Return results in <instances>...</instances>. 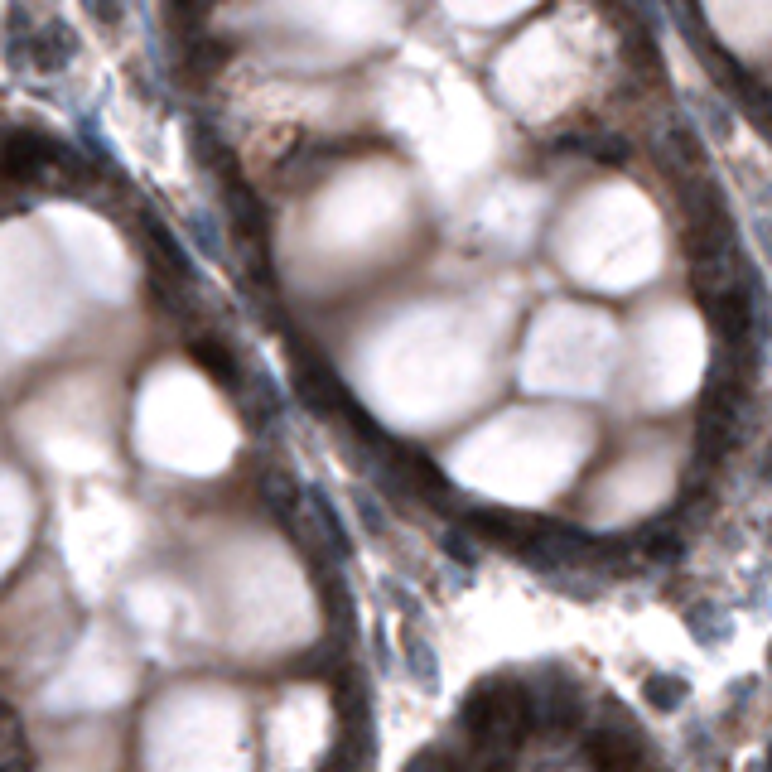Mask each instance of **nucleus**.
Here are the masks:
<instances>
[{"label": "nucleus", "instance_id": "obj_9", "mask_svg": "<svg viewBox=\"0 0 772 772\" xmlns=\"http://www.w3.org/2000/svg\"><path fill=\"white\" fill-rule=\"evenodd\" d=\"M261 497H266L271 517H276L285 531H295V526H300V488H295V478H290V473H266Z\"/></svg>", "mask_w": 772, "mask_h": 772}, {"label": "nucleus", "instance_id": "obj_13", "mask_svg": "<svg viewBox=\"0 0 772 772\" xmlns=\"http://www.w3.org/2000/svg\"><path fill=\"white\" fill-rule=\"evenodd\" d=\"M647 700H652L657 710H676V705L686 700V681H676V676H652V681H647Z\"/></svg>", "mask_w": 772, "mask_h": 772}, {"label": "nucleus", "instance_id": "obj_14", "mask_svg": "<svg viewBox=\"0 0 772 772\" xmlns=\"http://www.w3.org/2000/svg\"><path fill=\"white\" fill-rule=\"evenodd\" d=\"M309 497H314V512H319V522H324V531H329V546L343 555L348 551V531H343V522H338V512L324 502V493H309Z\"/></svg>", "mask_w": 772, "mask_h": 772}, {"label": "nucleus", "instance_id": "obj_7", "mask_svg": "<svg viewBox=\"0 0 772 772\" xmlns=\"http://www.w3.org/2000/svg\"><path fill=\"white\" fill-rule=\"evenodd\" d=\"M469 526L478 531V536H488L493 546H502V551H517V555H522L526 536H531V522H522V517H507V512H493V507L469 512Z\"/></svg>", "mask_w": 772, "mask_h": 772}, {"label": "nucleus", "instance_id": "obj_4", "mask_svg": "<svg viewBox=\"0 0 772 772\" xmlns=\"http://www.w3.org/2000/svg\"><path fill=\"white\" fill-rule=\"evenodd\" d=\"M705 314H710L715 333L729 348H744L748 338H753V295H748L744 285H734V290H724L715 300H705Z\"/></svg>", "mask_w": 772, "mask_h": 772}, {"label": "nucleus", "instance_id": "obj_15", "mask_svg": "<svg viewBox=\"0 0 772 772\" xmlns=\"http://www.w3.org/2000/svg\"><path fill=\"white\" fill-rule=\"evenodd\" d=\"M406 772H454V763H449L444 753H435V748H430V753H415Z\"/></svg>", "mask_w": 772, "mask_h": 772}, {"label": "nucleus", "instance_id": "obj_10", "mask_svg": "<svg viewBox=\"0 0 772 772\" xmlns=\"http://www.w3.org/2000/svg\"><path fill=\"white\" fill-rule=\"evenodd\" d=\"M29 54H34V68H39V73H58V68H63V63L73 58V34H68L63 25H54L49 34L39 29V34H34V49H29Z\"/></svg>", "mask_w": 772, "mask_h": 772}, {"label": "nucleus", "instance_id": "obj_17", "mask_svg": "<svg viewBox=\"0 0 772 772\" xmlns=\"http://www.w3.org/2000/svg\"><path fill=\"white\" fill-rule=\"evenodd\" d=\"M647 551L657 555V560H676V555H681V541H676V536H662V541H647Z\"/></svg>", "mask_w": 772, "mask_h": 772}, {"label": "nucleus", "instance_id": "obj_11", "mask_svg": "<svg viewBox=\"0 0 772 772\" xmlns=\"http://www.w3.org/2000/svg\"><path fill=\"white\" fill-rule=\"evenodd\" d=\"M222 63H227V49L198 34V44H193V54H189V73H193V78H213V68H222Z\"/></svg>", "mask_w": 772, "mask_h": 772}, {"label": "nucleus", "instance_id": "obj_2", "mask_svg": "<svg viewBox=\"0 0 772 772\" xmlns=\"http://www.w3.org/2000/svg\"><path fill=\"white\" fill-rule=\"evenodd\" d=\"M584 758L594 763V772H637L642 768V734H637V724L608 705L604 719L584 734Z\"/></svg>", "mask_w": 772, "mask_h": 772}, {"label": "nucleus", "instance_id": "obj_18", "mask_svg": "<svg viewBox=\"0 0 772 772\" xmlns=\"http://www.w3.org/2000/svg\"><path fill=\"white\" fill-rule=\"evenodd\" d=\"M444 551L454 555V560H459V565H473V560H478V555H473V546H464V541H459V531H454V536H449V541H444Z\"/></svg>", "mask_w": 772, "mask_h": 772}, {"label": "nucleus", "instance_id": "obj_6", "mask_svg": "<svg viewBox=\"0 0 772 772\" xmlns=\"http://www.w3.org/2000/svg\"><path fill=\"white\" fill-rule=\"evenodd\" d=\"M657 160H662L676 179H690V174H700V169H705V150H700L695 131H686V126H671V131L657 140Z\"/></svg>", "mask_w": 772, "mask_h": 772}, {"label": "nucleus", "instance_id": "obj_19", "mask_svg": "<svg viewBox=\"0 0 772 772\" xmlns=\"http://www.w3.org/2000/svg\"><path fill=\"white\" fill-rule=\"evenodd\" d=\"M0 772H29L25 763H0Z\"/></svg>", "mask_w": 772, "mask_h": 772}, {"label": "nucleus", "instance_id": "obj_16", "mask_svg": "<svg viewBox=\"0 0 772 772\" xmlns=\"http://www.w3.org/2000/svg\"><path fill=\"white\" fill-rule=\"evenodd\" d=\"M690 628H695V637L705 633L710 642H719V637H724V628H719V623H710V608H695V613H690Z\"/></svg>", "mask_w": 772, "mask_h": 772}, {"label": "nucleus", "instance_id": "obj_12", "mask_svg": "<svg viewBox=\"0 0 772 772\" xmlns=\"http://www.w3.org/2000/svg\"><path fill=\"white\" fill-rule=\"evenodd\" d=\"M584 155H594V160H604V165H628V140L623 136H608V131H599V136H589V150Z\"/></svg>", "mask_w": 772, "mask_h": 772}, {"label": "nucleus", "instance_id": "obj_3", "mask_svg": "<svg viewBox=\"0 0 772 772\" xmlns=\"http://www.w3.org/2000/svg\"><path fill=\"white\" fill-rule=\"evenodd\" d=\"M295 391H300V401L309 406L314 415H343L353 411L358 401L348 396V386L338 382V372H333L324 358H309V353H295Z\"/></svg>", "mask_w": 772, "mask_h": 772}, {"label": "nucleus", "instance_id": "obj_20", "mask_svg": "<svg viewBox=\"0 0 772 772\" xmlns=\"http://www.w3.org/2000/svg\"><path fill=\"white\" fill-rule=\"evenodd\" d=\"M0 715H5V705H0Z\"/></svg>", "mask_w": 772, "mask_h": 772}, {"label": "nucleus", "instance_id": "obj_8", "mask_svg": "<svg viewBox=\"0 0 772 772\" xmlns=\"http://www.w3.org/2000/svg\"><path fill=\"white\" fill-rule=\"evenodd\" d=\"M189 358L203 367V372H213L222 386H237V358H232V348L213 338V333H193L189 338Z\"/></svg>", "mask_w": 772, "mask_h": 772}, {"label": "nucleus", "instance_id": "obj_5", "mask_svg": "<svg viewBox=\"0 0 772 772\" xmlns=\"http://www.w3.org/2000/svg\"><path fill=\"white\" fill-rule=\"evenodd\" d=\"M531 715H536V729H551V734H570L584 715V700H579V686L570 676H555V686L531 700Z\"/></svg>", "mask_w": 772, "mask_h": 772}, {"label": "nucleus", "instance_id": "obj_1", "mask_svg": "<svg viewBox=\"0 0 772 772\" xmlns=\"http://www.w3.org/2000/svg\"><path fill=\"white\" fill-rule=\"evenodd\" d=\"M459 724L469 734V748H517L536 734V715H531V690L522 681H483L469 690V700L459 705Z\"/></svg>", "mask_w": 772, "mask_h": 772}]
</instances>
